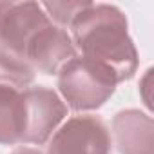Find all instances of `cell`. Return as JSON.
Wrapping results in <instances>:
<instances>
[{
	"label": "cell",
	"mask_w": 154,
	"mask_h": 154,
	"mask_svg": "<svg viewBox=\"0 0 154 154\" xmlns=\"http://www.w3.org/2000/svg\"><path fill=\"white\" fill-rule=\"evenodd\" d=\"M91 2H87V0H84V2H71V0H67V2H44L40 4L42 9L45 11V15L49 18H53L58 26H71V22L74 20V17L78 15L80 11H84Z\"/></svg>",
	"instance_id": "obj_10"
},
{
	"label": "cell",
	"mask_w": 154,
	"mask_h": 154,
	"mask_svg": "<svg viewBox=\"0 0 154 154\" xmlns=\"http://www.w3.org/2000/svg\"><path fill=\"white\" fill-rule=\"evenodd\" d=\"M26 102V129L22 143L42 145L67 114L62 98L49 87L38 85L24 91Z\"/></svg>",
	"instance_id": "obj_5"
},
{
	"label": "cell",
	"mask_w": 154,
	"mask_h": 154,
	"mask_svg": "<svg viewBox=\"0 0 154 154\" xmlns=\"http://www.w3.org/2000/svg\"><path fill=\"white\" fill-rule=\"evenodd\" d=\"M35 80V69L27 60L0 47V87L26 91Z\"/></svg>",
	"instance_id": "obj_9"
},
{
	"label": "cell",
	"mask_w": 154,
	"mask_h": 154,
	"mask_svg": "<svg viewBox=\"0 0 154 154\" xmlns=\"http://www.w3.org/2000/svg\"><path fill=\"white\" fill-rule=\"evenodd\" d=\"M26 129L24 91L0 87V145L22 143Z\"/></svg>",
	"instance_id": "obj_8"
},
{
	"label": "cell",
	"mask_w": 154,
	"mask_h": 154,
	"mask_svg": "<svg viewBox=\"0 0 154 154\" xmlns=\"http://www.w3.org/2000/svg\"><path fill=\"white\" fill-rule=\"evenodd\" d=\"M111 136L102 118L82 114L69 118L51 138L47 154H109Z\"/></svg>",
	"instance_id": "obj_3"
},
{
	"label": "cell",
	"mask_w": 154,
	"mask_h": 154,
	"mask_svg": "<svg viewBox=\"0 0 154 154\" xmlns=\"http://www.w3.org/2000/svg\"><path fill=\"white\" fill-rule=\"evenodd\" d=\"M72 45L82 56L107 67L118 84L131 80L138 69V51L127 31V18L116 6L89 4L71 22Z\"/></svg>",
	"instance_id": "obj_1"
},
{
	"label": "cell",
	"mask_w": 154,
	"mask_h": 154,
	"mask_svg": "<svg viewBox=\"0 0 154 154\" xmlns=\"http://www.w3.org/2000/svg\"><path fill=\"white\" fill-rule=\"evenodd\" d=\"M47 24L38 2H0V47L24 58L31 38Z\"/></svg>",
	"instance_id": "obj_4"
},
{
	"label": "cell",
	"mask_w": 154,
	"mask_h": 154,
	"mask_svg": "<svg viewBox=\"0 0 154 154\" xmlns=\"http://www.w3.org/2000/svg\"><path fill=\"white\" fill-rule=\"evenodd\" d=\"M114 141L120 154H152V118L136 111L127 109L112 120Z\"/></svg>",
	"instance_id": "obj_7"
},
{
	"label": "cell",
	"mask_w": 154,
	"mask_h": 154,
	"mask_svg": "<svg viewBox=\"0 0 154 154\" xmlns=\"http://www.w3.org/2000/svg\"><path fill=\"white\" fill-rule=\"evenodd\" d=\"M116 76L102 63L74 56L58 71V91L72 111L100 109L116 91Z\"/></svg>",
	"instance_id": "obj_2"
},
{
	"label": "cell",
	"mask_w": 154,
	"mask_h": 154,
	"mask_svg": "<svg viewBox=\"0 0 154 154\" xmlns=\"http://www.w3.org/2000/svg\"><path fill=\"white\" fill-rule=\"evenodd\" d=\"M13 154H42L38 149H31V147H20V149H17Z\"/></svg>",
	"instance_id": "obj_11"
},
{
	"label": "cell",
	"mask_w": 154,
	"mask_h": 154,
	"mask_svg": "<svg viewBox=\"0 0 154 154\" xmlns=\"http://www.w3.org/2000/svg\"><path fill=\"white\" fill-rule=\"evenodd\" d=\"M74 56L76 51L67 31L51 22L31 38L24 58L44 74H58L62 65Z\"/></svg>",
	"instance_id": "obj_6"
}]
</instances>
